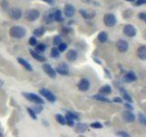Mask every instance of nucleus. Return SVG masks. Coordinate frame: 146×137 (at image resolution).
<instances>
[{
  "instance_id": "f257e3e1",
  "label": "nucleus",
  "mask_w": 146,
  "mask_h": 137,
  "mask_svg": "<svg viewBox=\"0 0 146 137\" xmlns=\"http://www.w3.org/2000/svg\"><path fill=\"white\" fill-rule=\"evenodd\" d=\"M27 34V30L25 27L20 26H13L9 29V35L14 39H22Z\"/></svg>"
},
{
  "instance_id": "f03ea898",
  "label": "nucleus",
  "mask_w": 146,
  "mask_h": 137,
  "mask_svg": "<svg viewBox=\"0 0 146 137\" xmlns=\"http://www.w3.org/2000/svg\"><path fill=\"white\" fill-rule=\"evenodd\" d=\"M23 96L25 97L26 100H29V102H33L35 104H44V100L39 97L38 95L31 92H23Z\"/></svg>"
},
{
  "instance_id": "7ed1b4c3",
  "label": "nucleus",
  "mask_w": 146,
  "mask_h": 137,
  "mask_svg": "<svg viewBox=\"0 0 146 137\" xmlns=\"http://www.w3.org/2000/svg\"><path fill=\"white\" fill-rule=\"evenodd\" d=\"M40 16V13L38 9H29L27 10L25 14V18L27 21H30V22H33L36 21Z\"/></svg>"
},
{
  "instance_id": "20e7f679",
  "label": "nucleus",
  "mask_w": 146,
  "mask_h": 137,
  "mask_svg": "<svg viewBox=\"0 0 146 137\" xmlns=\"http://www.w3.org/2000/svg\"><path fill=\"white\" fill-rule=\"evenodd\" d=\"M103 22L106 27H114L116 25L117 23V18L116 17L113 15V14H106V15L104 16L103 17Z\"/></svg>"
},
{
  "instance_id": "39448f33",
  "label": "nucleus",
  "mask_w": 146,
  "mask_h": 137,
  "mask_svg": "<svg viewBox=\"0 0 146 137\" xmlns=\"http://www.w3.org/2000/svg\"><path fill=\"white\" fill-rule=\"evenodd\" d=\"M39 93L40 95H42L43 97L47 99L49 102H56V96H55L51 91L48 90V89H41L39 90Z\"/></svg>"
},
{
  "instance_id": "423d86ee",
  "label": "nucleus",
  "mask_w": 146,
  "mask_h": 137,
  "mask_svg": "<svg viewBox=\"0 0 146 137\" xmlns=\"http://www.w3.org/2000/svg\"><path fill=\"white\" fill-rule=\"evenodd\" d=\"M8 15H9V17H10V18H12V19L18 20V19H20L21 17H22V10L18 7L11 8L10 10L8 11Z\"/></svg>"
},
{
  "instance_id": "0eeeda50",
  "label": "nucleus",
  "mask_w": 146,
  "mask_h": 137,
  "mask_svg": "<svg viewBox=\"0 0 146 137\" xmlns=\"http://www.w3.org/2000/svg\"><path fill=\"white\" fill-rule=\"evenodd\" d=\"M42 68H43V70L46 73H47V75H48V77L52 78V79H55V78L57 77V71H56V70H54L50 64L45 63V64H43Z\"/></svg>"
},
{
  "instance_id": "6e6552de",
  "label": "nucleus",
  "mask_w": 146,
  "mask_h": 137,
  "mask_svg": "<svg viewBox=\"0 0 146 137\" xmlns=\"http://www.w3.org/2000/svg\"><path fill=\"white\" fill-rule=\"evenodd\" d=\"M137 33V30L132 25H126L123 27V34L129 38H133Z\"/></svg>"
},
{
  "instance_id": "1a4fd4ad",
  "label": "nucleus",
  "mask_w": 146,
  "mask_h": 137,
  "mask_svg": "<svg viewBox=\"0 0 146 137\" xmlns=\"http://www.w3.org/2000/svg\"><path fill=\"white\" fill-rule=\"evenodd\" d=\"M56 71L58 73V74L63 75V76H67V75H68V73H70L68 66L64 62H61L60 64H58L56 68Z\"/></svg>"
},
{
  "instance_id": "9d476101",
  "label": "nucleus",
  "mask_w": 146,
  "mask_h": 137,
  "mask_svg": "<svg viewBox=\"0 0 146 137\" xmlns=\"http://www.w3.org/2000/svg\"><path fill=\"white\" fill-rule=\"evenodd\" d=\"M116 48L120 52H126L129 49V44L123 39H119L116 42Z\"/></svg>"
},
{
  "instance_id": "9b49d317",
  "label": "nucleus",
  "mask_w": 146,
  "mask_h": 137,
  "mask_svg": "<svg viewBox=\"0 0 146 137\" xmlns=\"http://www.w3.org/2000/svg\"><path fill=\"white\" fill-rule=\"evenodd\" d=\"M122 119L126 122H132L135 121V115L131 112V110H126L122 112Z\"/></svg>"
},
{
  "instance_id": "f8f14e48",
  "label": "nucleus",
  "mask_w": 146,
  "mask_h": 137,
  "mask_svg": "<svg viewBox=\"0 0 146 137\" xmlns=\"http://www.w3.org/2000/svg\"><path fill=\"white\" fill-rule=\"evenodd\" d=\"M123 80L127 82V83H131V82H133V81L137 80V76L133 71L130 70L126 73L124 77H123Z\"/></svg>"
},
{
  "instance_id": "ddd939ff",
  "label": "nucleus",
  "mask_w": 146,
  "mask_h": 137,
  "mask_svg": "<svg viewBox=\"0 0 146 137\" xmlns=\"http://www.w3.org/2000/svg\"><path fill=\"white\" fill-rule=\"evenodd\" d=\"M64 14L68 17H72L75 14V7L70 4H67L64 7Z\"/></svg>"
},
{
  "instance_id": "4468645a",
  "label": "nucleus",
  "mask_w": 146,
  "mask_h": 137,
  "mask_svg": "<svg viewBox=\"0 0 146 137\" xmlns=\"http://www.w3.org/2000/svg\"><path fill=\"white\" fill-rule=\"evenodd\" d=\"M78 88L81 91H87L90 88V81L87 79H81L78 84Z\"/></svg>"
},
{
  "instance_id": "2eb2a0df",
  "label": "nucleus",
  "mask_w": 146,
  "mask_h": 137,
  "mask_svg": "<svg viewBox=\"0 0 146 137\" xmlns=\"http://www.w3.org/2000/svg\"><path fill=\"white\" fill-rule=\"evenodd\" d=\"M137 56L141 61H146V46L141 45L137 49Z\"/></svg>"
},
{
  "instance_id": "dca6fc26",
  "label": "nucleus",
  "mask_w": 146,
  "mask_h": 137,
  "mask_svg": "<svg viewBox=\"0 0 146 137\" xmlns=\"http://www.w3.org/2000/svg\"><path fill=\"white\" fill-rule=\"evenodd\" d=\"M120 90V93H121V96L122 97V99L125 100V102H131L132 103V98H131V96L129 94V92L125 90V89H123V88H120L119 89Z\"/></svg>"
},
{
  "instance_id": "f3484780",
  "label": "nucleus",
  "mask_w": 146,
  "mask_h": 137,
  "mask_svg": "<svg viewBox=\"0 0 146 137\" xmlns=\"http://www.w3.org/2000/svg\"><path fill=\"white\" fill-rule=\"evenodd\" d=\"M29 52H30L31 56L33 57L36 59V61H38L39 62H45L46 61V58L44 56H42L41 54H39L38 51H36V50L29 49Z\"/></svg>"
},
{
  "instance_id": "a211bd4d",
  "label": "nucleus",
  "mask_w": 146,
  "mask_h": 137,
  "mask_svg": "<svg viewBox=\"0 0 146 137\" xmlns=\"http://www.w3.org/2000/svg\"><path fill=\"white\" fill-rule=\"evenodd\" d=\"M66 58L68 59V61H70L71 62L75 61L78 59V52L75 49H70L68 50V52L66 54Z\"/></svg>"
},
{
  "instance_id": "6ab92c4d",
  "label": "nucleus",
  "mask_w": 146,
  "mask_h": 137,
  "mask_svg": "<svg viewBox=\"0 0 146 137\" xmlns=\"http://www.w3.org/2000/svg\"><path fill=\"white\" fill-rule=\"evenodd\" d=\"M17 61H18V63L20 64V65H22L23 67H24L27 70H29V71L33 70V68H32V66L26 61V59H22V58H17Z\"/></svg>"
},
{
  "instance_id": "aec40b11",
  "label": "nucleus",
  "mask_w": 146,
  "mask_h": 137,
  "mask_svg": "<svg viewBox=\"0 0 146 137\" xmlns=\"http://www.w3.org/2000/svg\"><path fill=\"white\" fill-rule=\"evenodd\" d=\"M92 99L94 100H100V102H107V103H111V100H110L109 98L105 97V95H100V94H96V95H93L92 96Z\"/></svg>"
},
{
  "instance_id": "412c9836",
  "label": "nucleus",
  "mask_w": 146,
  "mask_h": 137,
  "mask_svg": "<svg viewBox=\"0 0 146 137\" xmlns=\"http://www.w3.org/2000/svg\"><path fill=\"white\" fill-rule=\"evenodd\" d=\"M53 16H54V19L55 21L58 22H62L64 20V17H62V13L59 9H55L53 11Z\"/></svg>"
},
{
  "instance_id": "4be33fe9",
  "label": "nucleus",
  "mask_w": 146,
  "mask_h": 137,
  "mask_svg": "<svg viewBox=\"0 0 146 137\" xmlns=\"http://www.w3.org/2000/svg\"><path fill=\"white\" fill-rule=\"evenodd\" d=\"M100 92L103 94V95H109L111 93V87L108 85V84H105L103 85L102 88L100 89Z\"/></svg>"
},
{
  "instance_id": "5701e85b",
  "label": "nucleus",
  "mask_w": 146,
  "mask_h": 137,
  "mask_svg": "<svg viewBox=\"0 0 146 137\" xmlns=\"http://www.w3.org/2000/svg\"><path fill=\"white\" fill-rule=\"evenodd\" d=\"M80 13L81 14V16L83 17L86 19H90V18H92L95 16V13L94 12H88L86 11L85 9H80Z\"/></svg>"
},
{
  "instance_id": "b1692460",
  "label": "nucleus",
  "mask_w": 146,
  "mask_h": 137,
  "mask_svg": "<svg viewBox=\"0 0 146 137\" xmlns=\"http://www.w3.org/2000/svg\"><path fill=\"white\" fill-rule=\"evenodd\" d=\"M87 129H88V125L85 124V123H78V124L75 125L76 132H80V134H81V132H84Z\"/></svg>"
},
{
  "instance_id": "393cba45",
  "label": "nucleus",
  "mask_w": 146,
  "mask_h": 137,
  "mask_svg": "<svg viewBox=\"0 0 146 137\" xmlns=\"http://www.w3.org/2000/svg\"><path fill=\"white\" fill-rule=\"evenodd\" d=\"M53 11L54 10H52V11H49V12H48L46 15L44 16V20L47 22V23H51V22H53V21H55V19H54V16H53Z\"/></svg>"
},
{
  "instance_id": "a878e982",
  "label": "nucleus",
  "mask_w": 146,
  "mask_h": 137,
  "mask_svg": "<svg viewBox=\"0 0 146 137\" xmlns=\"http://www.w3.org/2000/svg\"><path fill=\"white\" fill-rule=\"evenodd\" d=\"M98 40L100 41V43L106 42V41L108 40V34L106 33V32L102 31V32H100V33L98 35Z\"/></svg>"
},
{
  "instance_id": "bb28decb",
  "label": "nucleus",
  "mask_w": 146,
  "mask_h": 137,
  "mask_svg": "<svg viewBox=\"0 0 146 137\" xmlns=\"http://www.w3.org/2000/svg\"><path fill=\"white\" fill-rule=\"evenodd\" d=\"M56 121L61 125H65L66 124V117L63 116L62 114H60V113L56 114Z\"/></svg>"
},
{
  "instance_id": "cd10ccee",
  "label": "nucleus",
  "mask_w": 146,
  "mask_h": 137,
  "mask_svg": "<svg viewBox=\"0 0 146 137\" xmlns=\"http://www.w3.org/2000/svg\"><path fill=\"white\" fill-rule=\"evenodd\" d=\"M45 31H46V29H44V27H38V29H36L33 31V34L35 37H42L45 34Z\"/></svg>"
},
{
  "instance_id": "c85d7f7f",
  "label": "nucleus",
  "mask_w": 146,
  "mask_h": 137,
  "mask_svg": "<svg viewBox=\"0 0 146 137\" xmlns=\"http://www.w3.org/2000/svg\"><path fill=\"white\" fill-rule=\"evenodd\" d=\"M59 55H60V51H59V49L58 48H53L51 49V52H50V56L54 59H57L59 57Z\"/></svg>"
},
{
  "instance_id": "c756f323",
  "label": "nucleus",
  "mask_w": 146,
  "mask_h": 137,
  "mask_svg": "<svg viewBox=\"0 0 146 137\" xmlns=\"http://www.w3.org/2000/svg\"><path fill=\"white\" fill-rule=\"evenodd\" d=\"M46 49H47V46L45 44L40 43L36 46V51H38V52H44Z\"/></svg>"
},
{
  "instance_id": "7c9ffc66",
  "label": "nucleus",
  "mask_w": 146,
  "mask_h": 137,
  "mask_svg": "<svg viewBox=\"0 0 146 137\" xmlns=\"http://www.w3.org/2000/svg\"><path fill=\"white\" fill-rule=\"evenodd\" d=\"M27 111L30 115V117L33 119V120H36V113L33 110V108H27Z\"/></svg>"
},
{
  "instance_id": "2f4dec72",
  "label": "nucleus",
  "mask_w": 146,
  "mask_h": 137,
  "mask_svg": "<svg viewBox=\"0 0 146 137\" xmlns=\"http://www.w3.org/2000/svg\"><path fill=\"white\" fill-rule=\"evenodd\" d=\"M66 124H68V126H70V127H72V126H74V124H75V122H74V121L75 120H73L72 118H70L68 115H67L66 114Z\"/></svg>"
},
{
  "instance_id": "473e14b6",
  "label": "nucleus",
  "mask_w": 146,
  "mask_h": 137,
  "mask_svg": "<svg viewBox=\"0 0 146 137\" xmlns=\"http://www.w3.org/2000/svg\"><path fill=\"white\" fill-rule=\"evenodd\" d=\"M90 126L91 128H93V129H102V128L103 127V125H102L100 122H92Z\"/></svg>"
},
{
  "instance_id": "72a5a7b5",
  "label": "nucleus",
  "mask_w": 146,
  "mask_h": 137,
  "mask_svg": "<svg viewBox=\"0 0 146 137\" xmlns=\"http://www.w3.org/2000/svg\"><path fill=\"white\" fill-rule=\"evenodd\" d=\"M29 42L30 44V46H33V47H36V45H38V39H36V38L35 36L31 37V38H29Z\"/></svg>"
},
{
  "instance_id": "f704fd0d",
  "label": "nucleus",
  "mask_w": 146,
  "mask_h": 137,
  "mask_svg": "<svg viewBox=\"0 0 146 137\" xmlns=\"http://www.w3.org/2000/svg\"><path fill=\"white\" fill-rule=\"evenodd\" d=\"M33 110L36 112V113L38 114V113H40L41 112H42V110H43V106H42V104H36Z\"/></svg>"
},
{
  "instance_id": "c9c22d12",
  "label": "nucleus",
  "mask_w": 146,
  "mask_h": 137,
  "mask_svg": "<svg viewBox=\"0 0 146 137\" xmlns=\"http://www.w3.org/2000/svg\"><path fill=\"white\" fill-rule=\"evenodd\" d=\"M67 115H68L70 118H72L73 120H80V117L79 115H78L77 113H74V112H67Z\"/></svg>"
},
{
  "instance_id": "e433bc0d",
  "label": "nucleus",
  "mask_w": 146,
  "mask_h": 137,
  "mask_svg": "<svg viewBox=\"0 0 146 137\" xmlns=\"http://www.w3.org/2000/svg\"><path fill=\"white\" fill-rule=\"evenodd\" d=\"M60 43H61V37L60 36H56L53 39V44L56 45V46H58Z\"/></svg>"
},
{
  "instance_id": "4c0bfd02",
  "label": "nucleus",
  "mask_w": 146,
  "mask_h": 137,
  "mask_svg": "<svg viewBox=\"0 0 146 137\" xmlns=\"http://www.w3.org/2000/svg\"><path fill=\"white\" fill-rule=\"evenodd\" d=\"M67 47H68V46H67L66 43H62L61 42L58 46V49H59V51H60V52H63V51H65V50L67 49Z\"/></svg>"
},
{
  "instance_id": "58836bf2",
  "label": "nucleus",
  "mask_w": 146,
  "mask_h": 137,
  "mask_svg": "<svg viewBox=\"0 0 146 137\" xmlns=\"http://www.w3.org/2000/svg\"><path fill=\"white\" fill-rule=\"evenodd\" d=\"M138 17H139V19L143 20V22L146 23V14H145V13H143V12L139 13V14H138Z\"/></svg>"
},
{
  "instance_id": "ea45409f",
  "label": "nucleus",
  "mask_w": 146,
  "mask_h": 137,
  "mask_svg": "<svg viewBox=\"0 0 146 137\" xmlns=\"http://www.w3.org/2000/svg\"><path fill=\"white\" fill-rule=\"evenodd\" d=\"M116 135H117V136H122V137H130V134H128V132H122V131L118 132L117 134H116Z\"/></svg>"
},
{
  "instance_id": "a19ab883",
  "label": "nucleus",
  "mask_w": 146,
  "mask_h": 137,
  "mask_svg": "<svg viewBox=\"0 0 146 137\" xmlns=\"http://www.w3.org/2000/svg\"><path fill=\"white\" fill-rule=\"evenodd\" d=\"M124 107H125L126 109H128V110H131V111H132V110H133V107H132V105L131 104V102H125Z\"/></svg>"
},
{
  "instance_id": "79ce46f5",
  "label": "nucleus",
  "mask_w": 146,
  "mask_h": 137,
  "mask_svg": "<svg viewBox=\"0 0 146 137\" xmlns=\"http://www.w3.org/2000/svg\"><path fill=\"white\" fill-rule=\"evenodd\" d=\"M144 4H146V0H138V1L135 3L136 6H141V5H144Z\"/></svg>"
},
{
  "instance_id": "37998d69",
  "label": "nucleus",
  "mask_w": 146,
  "mask_h": 137,
  "mask_svg": "<svg viewBox=\"0 0 146 137\" xmlns=\"http://www.w3.org/2000/svg\"><path fill=\"white\" fill-rule=\"evenodd\" d=\"M113 102H117V103H121L122 102V99L121 97H115L113 99Z\"/></svg>"
},
{
  "instance_id": "c03bdc74",
  "label": "nucleus",
  "mask_w": 146,
  "mask_h": 137,
  "mask_svg": "<svg viewBox=\"0 0 146 137\" xmlns=\"http://www.w3.org/2000/svg\"><path fill=\"white\" fill-rule=\"evenodd\" d=\"M42 1L46 2V3L48 4V5H53L55 3V0H42Z\"/></svg>"
},
{
  "instance_id": "a18cd8bd",
  "label": "nucleus",
  "mask_w": 146,
  "mask_h": 137,
  "mask_svg": "<svg viewBox=\"0 0 146 137\" xmlns=\"http://www.w3.org/2000/svg\"><path fill=\"white\" fill-rule=\"evenodd\" d=\"M104 71L107 73V78H108V79H111V76H110V72L108 71V70H106V68H104Z\"/></svg>"
},
{
  "instance_id": "49530a36",
  "label": "nucleus",
  "mask_w": 146,
  "mask_h": 137,
  "mask_svg": "<svg viewBox=\"0 0 146 137\" xmlns=\"http://www.w3.org/2000/svg\"><path fill=\"white\" fill-rule=\"evenodd\" d=\"M128 2H135V0H126Z\"/></svg>"
},
{
  "instance_id": "de8ad7c7",
  "label": "nucleus",
  "mask_w": 146,
  "mask_h": 137,
  "mask_svg": "<svg viewBox=\"0 0 146 137\" xmlns=\"http://www.w3.org/2000/svg\"><path fill=\"white\" fill-rule=\"evenodd\" d=\"M2 136H3V134H1V132H0V137H2Z\"/></svg>"
},
{
  "instance_id": "09e8293b",
  "label": "nucleus",
  "mask_w": 146,
  "mask_h": 137,
  "mask_svg": "<svg viewBox=\"0 0 146 137\" xmlns=\"http://www.w3.org/2000/svg\"><path fill=\"white\" fill-rule=\"evenodd\" d=\"M144 124H145V125H146V122H145V123H144Z\"/></svg>"
}]
</instances>
